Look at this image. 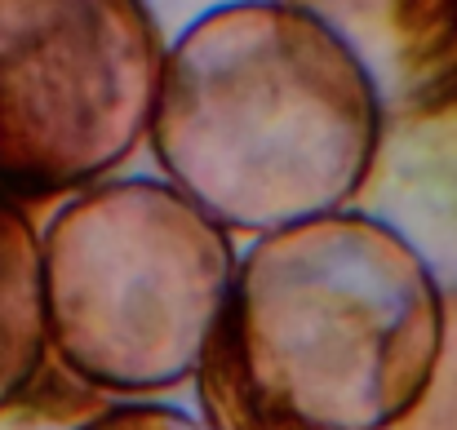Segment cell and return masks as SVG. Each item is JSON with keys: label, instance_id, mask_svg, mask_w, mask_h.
Instances as JSON below:
<instances>
[{"label": "cell", "instance_id": "1", "mask_svg": "<svg viewBox=\"0 0 457 430\" xmlns=\"http://www.w3.org/2000/svg\"><path fill=\"white\" fill-rule=\"evenodd\" d=\"M445 280L395 222L342 209L258 236L195 368L204 430H400L445 351Z\"/></svg>", "mask_w": 457, "mask_h": 430}, {"label": "cell", "instance_id": "2", "mask_svg": "<svg viewBox=\"0 0 457 430\" xmlns=\"http://www.w3.org/2000/svg\"><path fill=\"white\" fill-rule=\"evenodd\" d=\"M386 107L360 54L298 0H222L160 58L147 143L173 191L227 236L355 204Z\"/></svg>", "mask_w": 457, "mask_h": 430}, {"label": "cell", "instance_id": "3", "mask_svg": "<svg viewBox=\"0 0 457 430\" xmlns=\"http://www.w3.org/2000/svg\"><path fill=\"white\" fill-rule=\"evenodd\" d=\"M236 244L164 178H103L40 227L49 360L120 404L195 377L236 285Z\"/></svg>", "mask_w": 457, "mask_h": 430}, {"label": "cell", "instance_id": "4", "mask_svg": "<svg viewBox=\"0 0 457 430\" xmlns=\"http://www.w3.org/2000/svg\"><path fill=\"white\" fill-rule=\"evenodd\" d=\"M160 31L143 0H0V200H67L147 143Z\"/></svg>", "mask_w": 457, "mask_h": 430}, {"label": "cell", "instance_id": "5", "mask_svg": "<svg viewBox=\"0 0 457 430\" xmlns=\"http://www.w3.org/2000/svg\"><path fill=\"white\" fill-rule=\"evenodd\" d=\"M315 13L360 54L382 107H436L457 94V0H328Z\"/></svg>", "mask_w": 457, "mask_h": 430}, {"label": "cell", "instance_id": "6", "mask_svg": "<svg viewBox=\"0 0 457 430\" xmlns=\"http://www.w3.org/2000/svg\"><path fill=\"white\" fill-rule=\"evenodd\" d=\"M49 364L40 297V227L0 200V418H9Z\"/></svg>", "mask_w": 457, "mask_h": 430}, {"label": "cell", "instance_id": "7", "mask_svg": "<svg viewBox=\"0 0 457 430\" xmlns=\"http://www.w3.org/2000/svg\"><path fill=\"white\" fill-rule=\"evenodd\" d=\"M71 430H204L200 418L173 409V404H160V400H120V404H107L103 413H94L89 422Z\"/></svg>", "mask_w": 457, "mask_h": 430}]
</instances>
